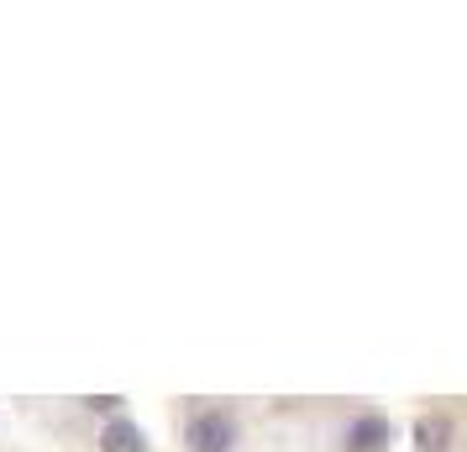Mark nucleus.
Segmentation results:
<instances>
[{"mask_svg": "<svg viewBox=\"0 0 467 452\" xmlns=\"http://www.w3.org/2000/svg\"><path fill=\"white\" fill-rule=\"evenodd\" d=\"M184 436H190L194 452H232L236 447V421L226 410H200Z\"/></svg>", "mask_w": 467, "mask_h": 452, "instance_id": "nucleus-1", "label": "nucleus"}, {"mask_svg": "<svg viewBox=\"0 0 467 452\" xmlns=\"http://www.w3.org/2000/svg\"><path fill=\"white\" fill-rule=\"evenodd\" d=\"M100 452H148V436H142V426H137V421H127V415H110L106 431H100Z\"/></svg>", "mask_w": 467, "mask_h": 452, "instance_id": "nucleus-2", "label": "nucleus"}, {"mask_svg": "<svg viewBox=\"0 0 467 452\" xmlns=\"http://www.w3.org/2000/svg\"><path fill=\"white\" fill-rule=\"evenodd\" d=\"M389 442V421L383 415H358L347 426V452H379Z\"/></svg>", "mask_w": 467, "mask_h": 452, "instance_id": "nucleus-3", "label": "nucleus"}, {"mask_svg": "<svg viewBox=\"0 0 467 452\" xmlns=\"http://www.w3.org/2000/svg\"><path fill=\"white\" fill-rule=\"evenodd\" d=\"M415 442H420V452H446L451 447V421L446 415H420L415 421Z\"/></svg>", "mask_w": 467, "mask_h": 452, "instance_id": "nucleus-4", "label": "nucleus"}]
</instances>
